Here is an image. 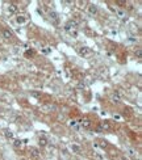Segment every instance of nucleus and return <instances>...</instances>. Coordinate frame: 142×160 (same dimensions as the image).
<instances>
[{"label": "nucleus", "mask_w": 142, "mask_h": 160, "mask_svg": "<svg viewBox=\"0 0 142 160\" xmlns=\"http://www.w3.org/2000/svg\"><path fill=\"white\" fill-rule=\"evenodd\" d=\"M96 131H97V133H103V129H101V126H100V125L96 127Z\"/></svg>", "instance_id": "nucleus-22"}, {"label": "nucleus", "mask_w": 142, "mask_h": 160, "mask_svg": "<svg viewBox=\"0 0 142 160\" xmlns=\"http://www.w3.org/2000/svg\"><path fill=\"white\" fill-rule=\"evenodd\" d=\"M49 17H50V20L54 24H58V13L57 12H50L49 13Z\"/></svg>", "instance_id": "nucleus-12"}, {"label": "nucleus", "mask_w": 142, "mask_h": 160, "mask_svg": "<svg viewBox=\"0 0 142 160\" xmlns=\"http://www.w3.org/2000/svg\"><path fill=\"white\" fill-rule=\"evenodd\" d=\"M100 126H101L103 131H104V130H111V129H112V126H111V123L108 122V121H104V122H103Z\"/></svg>", "instance_id": "nucleus-16"}, {"label": "nucleus", "mask_w": 142, "mask_h": 160, "mask_svg": "<svg viewBox=\"0 0 142 160\" xmlns=\"http://www.w3.org/2000/svg\"><path fill=\"white\" fill-rule=\"evenodd\" d=\"M71 151L75 152V154H80L82 152V148H80V146H78V144H72V146H71Z\"/></svg>", "instance_id": "nucleus-17"}, {"label": "nucleus", "mask_w": 142, "mask_h": 160, "mask_svg": "<svg viewBox=\"0 0 142 160\" xmlns=\"http://www.w3.org/2000/svg\"><path fill=\"white\" fill-rule=\"evenodd\" d=\"M2 37L7 41H11V40H13V33L9 30V29L4 28V29H2Z\"/></svg>", "instance_id": "nucleus-3"}, {"label": "nucleus", "mask_w": 142, "mask_h": 160, "mask_svg": "<svg viewBox=\"0 0 142 160\" xmlns=\"http://www.w3.org/2000/svg\"><path fill=\"white\" fill-rule=\"evenodd\" d=\"M136 54H137V57H138V58H141V49H140V47L137 49V53H136Z\"/></svg>", "instance_id": "nucleus-23"}, {"label": "nucleus", "mask_w": 142, "mask_h": 160, "mask_svg": "<svg viewBox=\"0 0 142 160\" xmlns=\"http://www.w3.org/2000/svg\"><path fill=\"white\" fill-rule=\"evenodd\" d=\"M76 28H78V24H76L74 20H70V21H67V22L65 24V30L68 32V33L75 32Z\"/></svg>", "instance_id": "nucleus-1"}, {"label": "nucleus", "mask_w": 142, "mask_h": 160, "mask_svg": "<svg viewBox=\"0 0 142 160\" xmlns=\"http://www.w3.org/2000/svg\"><path fill=\"white\" fill-rule=\"evenodd\" d=\"M80 125H82V127L83 129H91L92 127V121L90 119V118H83L82 121H80Z\"/></svg>", "instance_id": "nucleus-7"}, {"label": "nucleus", "mask_w": 142, "mask_h": 160, "mask_svg": "<svg viewBox=\"0 0 142 160\" xmlns=\"http://www.w3.org/2000/svg\"><path fill=\"white\" fill-rule=\"evenodd\" d=\"M97 12H99V9H97V6L94 3H90L88 4V13L91 14V16H96Z\"/></svg>", "instance_id": "nucleus-6"}, {"label": "nucleus", "mask_w": 142, "mask_h": 160, "mask_svg": "<svg viewBox=\"0 0 142 160\" xmlns=\"http://www.w3.org/2000/svg\"><path fill=\"white\" fill-rule=\"evenodd\" d=\"M22 140H20V139H14L13 140V147L16 148V150H18V148H21V146H22Z\"/></svg>", "instance_id": "nucleus-14"}, {"label": "nucleus", "mask_w": 142, "mask_h": 160, "mask_svg": "<svg viewBox=\"0 0 142 160\" xmlns=\"http://www.w3.org/2000/svg\"><path fill=\"white\" fill-rule=\"evenodd\" d=\"M111 100H112V103H115V104L121 103V96L119 95V92H113L111 96Z\"/></svg>", "instance_id": "nucleus-9"}, {"label": "nucleus", "mask_w": 142, "mask_h": 160, "mask_svg": "<svg viewBox=\"0 0 142 160\" xmlns=\"http://www.w3.org/2000/svg\"><path fill=\"white\" fill-rule=\"evenodd\" d=\"M21 160H26V159H21Z\"/></svg>", "instance_id": "nucleus-27"}, {"label": "nucleus", "mask_w": 142, "mask_h": 160, "mask_svg": "<svg viewBox=\"0 0 142 160\" xmlns=\"http://www.w3.org/2000/svg\"><path fill=\"white\" fill-rule=\"evenodd\" d=\"M115 3H116V4H117V6H119L120 8H125V7H126V4H128V3L125 2V0H116Z\"/></svg>", "instance_id": "nucleus-18"}, {"label": "nucleus", "mask_w": 142, "mask_h": 160, "mask_svg": "<svg viewBox=\"0 0 142 160\" xmlns=\"http://www.w3.org/2000/svg\"><path fill=\"white\" fill-rule=\"evenodd\" d=\"M32 95L36 96V97H40V96H41V93H38V92H32Z\"/></svg>", "instance_id": "nucleus-24"}, {"label": "nucleus", "mask_w": 142, "mask_h": 160, "mask_svg": "<svg viewBox=\"0 0 142 160\" xmlns=\"http://www.w3.org/2000/svg\"><path fill=\"white\" fill-rule=\"evenodd\" d=\"M7 11L9 12V14H16L18 11V6L16 3H9L8 7H7Z\"/></svg>", "instance_id": "nucleus-5"}, {"label": "nucleus", "mask_w": 142, "mask_h": 160, "mask_svg": "<svg viewBox=\"0 0 142 160\" xmlns=\"http://www.w3.org/2000/svg\"><path fill=\"white\" fill-rule=\"evenodd\" d=\"M120 160H129V159H128V158H125V156H121Z\"/></svg>", "instance_id": "nucleus-26"}, {"label": "nucleus", "mask_w": 142, "mask_h": 160, "mask_svg": "<svg viewBox=\"0 0 142 160\" xmlns=\"http://www.w3.org/2000/svg\"><path fill=\"white\" fill-rule=\"evenodd\" d=\"M116 13H117V16H119L120 18H124V17L126 16L125 11H122V9H119V11H116Z\"/></svg>", "instance_id": "nucleus-20"}, {"label": "nucleus", "mask_w": 142, "mask_h": 160, "mask_svg": "<svg viewBox=\"0 0 142 160\" xmlns=\"http://www.w3.org/2000/svg\"><path fill=\"white\" fill-rule=\"evenodd\" d=\"M70 126H71V127H74V126H76V121H74V119L70 121Z\"/></svg>", "instance_id": "nucleus-21"}, {"label": "nucleus", "mask_w": 142, "mask_h": 160, "mask_svg": "<svg viewBox=\"0 0 142 160\" xmlns=\"http://www.w3.org/2000/svg\"><path fill=\"white\" fill-rule=\"evenodd\" d=\"M34 54H36V51H34V50H26L25 53H24V55H25V58H29V57H33Z\"/></svg>", "instance_id": "nucleus-19"}, {"label": "nucleus", "mask_w": 142, "mask_h": 160, "mask_svg": "<svg viewBox=\"0 0 142 160\" xmlns=\"http://www.w3.org/2000/svg\"><path fill=\"white\" fill-rule=\"evenodd\" d=\"M29 155H30L32 159H38V158H40V155H41V152H40V150H38L37 147H30V148H29Z\"/></svg>", "instance_id": "nucleus-4"}, {"label": "nucleus", "mask_w": 142, "mask_h": 160, "mask_svg": "<svg viewBox=\"0 0 142 160\" xmlns=\"http://www.w3.org/2000/svg\"><path fill=\"white\" fill-rule=\"evenodd\" d=\"M38 146H40V147H46L47 146L46 137H40V138H38Z\"/></svg>", "instance_id": "nucleus-11"}, {"label": "nucleus", "mask_w": 142, "mask_h": 160, "mask_svg": "<svg viewBox=\"0 0 142 160\" xmlns=\"http://www.w3.org/2000/svg\"><path fill=\"white\" fill-rule=\"evenodd\" d=\"M76 51H78V54H79L80 57L83 58H86L91 54V50H90V47H87V46H79V47H76Z\"/></svg>", "instance_id": "nucleus-2"}, {"label": "nucleus", "mask_w": 142, "mask_h": 160, "mask_svg": "<svg viewBox=\"0 0 142 160\" xmlns=\"http://www.w3.org/2000/svg\"><path fill=\"white\" fill-rule=\"evenodd\" d=\"M113 117H115L116 119H121V117H120V115H119V114H115V115H113Z\"/></svg>", "instance_id": "nucleus-25"}, {"label": "nucleus", "mask_w": 142, "mask_h": 160, "mask_svg": "<svg viewBox=\"0 0 142 160\" xmlns=\"http://www.w3.org/2000/svg\"><path fill=\"white\" fill-rule=\"evenodd\" d=\"M126 152H128V155H129L130 158H137V156H138V152H137V150H136V148L129 147L128 150H126Z\"/></svg>", "instance_id": "nucleus-10"}, {"label": "nucleus", "mask_w": 142, "mask_h": 160, "mask_svg": "<svg viewBox=\"0 0 142 160\" xmlns=\"http://www.w3.org/2000/svg\"><path fill=\"white\" fill-rule=\"evenodd\" d=\"M97 144H99V146H100L101 148H107V147L109 146V143L107 142L105 139H99V140H97Z\"/></svg>", "instance_id": "nucleus-13"}, {"label": "nucleus", "mask_w": 142, "mask_h": 160, "mask_svg": "<svg viewBox=\"0 0 142 160\" xmlns=\"http://www.w3.org/2000/svg\"><path fill=\"white\" fill-rule=\"evenodd\" d=\"M29 20L28 14H17L16 16V22L17 24H25Z\"/></svg>", "instance_id": "nucleus-8"}, {"label": "nucleus", "mask_w": 142, "mask_h": 160, "mask_svg": "<svg viewBox=\"0 0 142 160\" xmlns=\"http://www.w3.org/2000/svg\"><path fill=\"white\" fill-rule=\"evenodd\" d=\"M3 134H4V137H6L7 139H13V133L11 131V130H8V129H6L3 131Z\"/></svg>", "instance_id": "nucleus-15"}]
</instances>
